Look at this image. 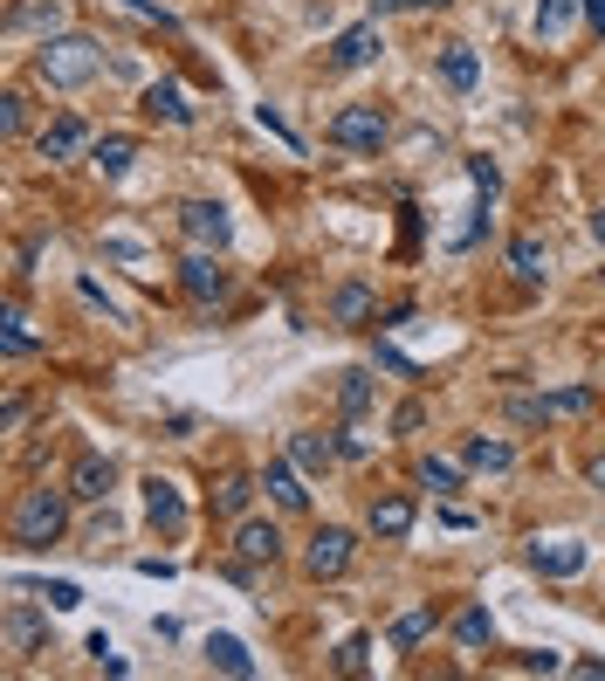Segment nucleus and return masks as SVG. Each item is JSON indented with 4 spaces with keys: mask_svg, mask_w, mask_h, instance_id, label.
<instances>
[{
    "mask_svg": "<svg viewBox=\"0 0 605 681\" xmlns=\"http://www.w3.org/2000/svg\"><path fill=\"white\" fill-rule=\"evenodd\" d=\"M0 351H8V358H35V351H42V331L28 324L21 303H8V317H0Z\"/></svg>",
    "mask_w": 605,
    "mask_h": 681,
    "instance_id": "nucleus-21",
    "label": "nucleus"
},
{
    "mask_svg": "<svg viewBox=\"0 0 605 681\" xmlns=\"http://www.w3.org/2000/svg\"><path fill=\"white\" fill-rule=\"evenodd\" d=\"M331 668H338V674H365V668H372V640H365V633H351L344 648L331 654Z\"/></svg>",
    "mask_w": 605,
    "mask_h": 681,
    "instance_id": "nucleus-35",
    "label": "nucleus"
},
{
    "mask_svg": "<svg viewBox=\"0 0 605 681\" xmlns=\"http://www.w3.org/2000/svg\"><path fill=\"white\" fill-rule=\"evenodd\" d=\"M516 461V448H509V440H496V434H475L468 440V468H481V475H502Z\"/></svg>",
    "mask_w": 605,
    "mask_h": 681,
    "instance_id": "nucleus-26",
    "label": "nucleus"
},
{
    "mask_svg": "<svg viewBox=\"0 0 605 681\" xmlns=\"http://www.w3.org/2000/svg\"><path fill=\"white\" fill-rule=\"evenodd\" d=\"M433 626H440V613H433V606H413V613H399V620H392V648H420V640H427Z\"/></svg>",
    "mask_w": 605,
    "mask_h": 681,
    "instance_id": "nucleus-29",
    "label": "nucleus"
},
{
    "mask_svg": "<svg viewBox=\"0 0 605 681\" xmlns=\"http://www.w3.org/2000/svg\"><path fill=\"white\" fill-rule=\"evenodd\" d=\"M290 461H296L303 475H324V468L338 461V434H310V427L290 434Z\"/></svg>",
    "mask_w": 605,
    "mask_h": 681,
    "instance_id": "nucleus-16",
    "label": "nucleus"
},
{
    "mask_svg": "<svg viewBox=\"0 0 605 681\" xmlns=\"http://www.w3.org/2000/svg\"><path fill=\"white\" fill-rule=\"evenodd\" d=\"M179 234H186L193 249H227L234 242V221H227L221 200H186V207H179Z\"/></svg>",
    "mask_w": 605,
    "mask_h": 681,
    "instance_id": "nucleus-6",
    "label": "nucleus"
},
{
    "mask_svg": "<svg viewBox=\"0 0 605 681\" xmlns=\"http://www.w3.org/2000/svg\"><path fill=\"white\" fill-rule=\"evenodd\" d=\"M145 117H158V125H193V104H186V90L173 84V76L145 84Z\"/></svg>",
    "mask_w": 605,
    "mask_h": 681,
    "instance_id": "nucleus-15",
    "label": "nucleus"
},
{
    "mask_svg": "<svg viewBox=\"0 0 605 681\" xmlns=\"http://www.w3.org/2000/svg\"><path fill=\"white\" fill-rule=\"evenodd\" d=\"M255 125H262V132H269V138H282V145H290V152H303V145H296V132H290V125H282V117H275V110H269V104H262V110H255Z\"/></svg>",
    "mask_w": 605,
    "mask_h": 681,
    "instance_id": "nucleus-41",
    "label": "nucleus"
},
{
    "mask_svg": "<svg viewBox=\"0 0 605 681\" xmlns=\"http://www.w3.org/2000/svg\"><path fill=\"white\" fill-rule=\"evenodd\" d=\"M0 640H8V654H35L49 640V613H35L28 599H8V613H0Z\"/></svg>",
    "mask_w": 605,
    "mask_h": 681,
    "instance_id": "nucleus-9",
    "label": "nucleus"
},
{
    "mask_svg": "<svg viewBox=\"0 0 605 681\" xmlns=\"http://www.w3.org/2000/svg\"><path fill=\"white\" fill-rule=\"evenodd\" d=\"M379 366H386V372H399V379H420V366H413L407 351H392V344H379Z\"/></svg>",
    "mask_w": 605,
    "mask_h": 681,
    "instance_id": "nucleus-42",
    "label": "nucleus"
},
{
    "mask_svg": "<svg viewBox=\"0 0 605 681\" xmlns=\"http://www.w3.org/2000/svg\"><path fill=\"white\" fill-rule=\"evenodd\" d=\"M386 138H392L386 104H344V110L331 117V145H344V152H379Z\"/></svg>",
    "mask_w": 605,
    "mask_h": 681,
    "instance_id": "nucleus-3",
    "label": "nucleus"
},
{
    "mask_svg": "<svg viewBox=\"0 0 605 681\" xmlns=\"http://www.w3.org/2000/svg\"><path fill=\"white\" fill-rule=\"evenodd\" d=\"M248 503H255V483H248V475H241V468H227L221 483H214V509H221V516H241Z\"/></svg>",
    "mask_w": 605,
    "mask_h": 681,
    "instance_id": "nucleus-27",
    "label": "nucleus"
},
{
    "mask_svg": "<svg viewBox=\"0 0 605 681\" xmlns=\"http://www.w3.org/2000/svg\"><path fill=\"white\" fill-rule=\"evenodd\" d=\"M592 386H564V392H544V420H572V414H592Z\"/></svg>",
    "mask_w": 605,
    "mask_h": 681,
    "instance_id": "nucleus-31",
    "label": "nucleus"
},
{
    "mask_svg": "<svg viewBox=\"0 0 605 681\" xmlns=\"http://www.w3.org/2000/svg\"><path fill=\"white\" fill-rule=\"evenodd\" d=\"M35 599L56 606V613H76V606H84V585H76V578H42V585H35Z\"/></svg>",
    "mask_w": 605,
    "mask_h": 681,
    "instance_id": "nucleus-32",
    "label": "nucleus"
},
{
    "mask_svg": "<svg viewBox=\"0 0 605 681\" xmlns=\"http://www.w3.org/2000/svg\"><path fill=\"white\" fill-rule=\"evenodd\" d=\"M468 179H475V193H481V200H496V193H502V173L489 166V158H468Z\"/></svg>",
    "mask_w": 605,
    "mask_h": 681,
    "instance_id": "nucleus-38",
    "label": "nucleus"
},
{
    "mask_svg": "<svg viewBox=\"0 0 605 681\" xmlns=\"http://www.w3.org/2000/svg\"><path fill=\"white\" fill-rule=\"evenodd\" d=\"M90 654H97V668H104V674H131V661L117 654V648H110L104 633H90Z\"/></svg>",
    "mask_w": 605,
    "mask_h": 681,
    "instance_id": "nucleus-40",
    "label": "nucleus"
},
{
    "mask_svg": "<svg viewBox=\"0 0 605 681\" xmlns=\"http://www.w3.org/2000/svg\"><path fill=\"white\" fill-rule=\"evenodd\" d=\"M179 290H186L193 303H221V296L234 290V269L221 262V249H193V255L179 262Z\"/></svg>",
    "mask_w": 605,
    "mask_h": 681,
    "instance_id": "nucleus-5",
    "label": "nucleus"
},
{
    "mask_svg": "<svg viewBox=\"0 0 605 681\" xmlns=\"http://www.w3.org/2000/svg\"><path fill=\"white\" fill-rule=\"evenodd\" d=\"M234 557H248V565H275V557H282V531L269 524V516H241Z\"/></svg>",
    "mask_w": 605,
    "mask_h": 681,
    "instance_id": "nucleus-12",
    "label": "nucleus"
},
{
    "mask_svg": "<svg viewBox=\"0 0 605 681\" xmlns=\"http://www.w3.org/2000/svg\"><path fill=\"white\" fill-rule=\"evenodd\" d=\"M578 8H585V21H592V28H605V0H578Z\"/></svg>",
    "mask_w": 605,
    "mask_h": 681,
    "instance_id": "nucleus-47",
    "label": "nucleus"
},
{
    "mask_svg": "<svg viewBox=\"0 0 605 681\" xmlns=\"http://www.w3.org/2000/svg\"><path fill=\"white\" fill-rule=\"evenodd\" d=\"M110 489H117V461L110 455H84L69 468V496L76 503H110Z\"/></svg>",
    "mask_w": 605,
    "mask_h": 681,
    "instance_id": "nucleus-11",
    "label": "nucleus"
},
{
    "mask_svg": "<svg viewBox=\"0 0 605 681\" xmlns=\"http://www.w3.org/2000/svg\"><path fill=\"white\" fill-rule=\"evenodd\" d=\"M509 269L523 275V283H544V275H550V249L537 242V234H516V242H509Z\"/></svg>",
    "mask_w": 605,
    "mask_h": 681,
    "instance_id": "nucleus-24",
    "label": "nucleus"
},
{
    "mask_svg": "<svg viewBox=\"0 0 605 681\" xmlns=\"http://www.w3.org/2000/svg\"><path fill=\"white\" fill-rule=\"evenodd\" d=\"M592 242H598V249H605V207H598V214H592Z\"/></svg>",
    "mask_w": 605,
    "mask_h": 681,
    "instance_id": "nucleus-48",
    "label": "nucleus"
},
{
    "mask_svg": "<svg viewBox=\"0 0 605 681\" xmlns=\"http://www.w3.org/2000/svg\"><path fill=\"white\" fill-rule=\"evenodd\" d=\"M104 544H117V516H110V509L90 524V551H104Z\"/></svg>",
    "mask_w": 605,
    "mask_h": 681,
    "instance_id": "nucleus-43",
    "label": "nucleus"
},
{
    "mask_svg": "<svg viewBox=\"0 0 605 681\" xmlns=\"http://www.w3.org/2000/svg\"><path fill=\"white\" fill-rule=\"evenodd\" d=\"M578 0H537V14H530V28H537V42H564V35L578 28Z\"/></svg>",
    "mask_w": 605,
    "mask_h": 681,
    "instance_id": "nucleus-19",
    "label": "nucleus"
},
{
    "mask_svg": "<svg viewBox=\"0 0 605 681\" xmlns=\"http://www.w3.org/2000/svg\"><path fill=\"white\" fill-rule=\"evenodd\" d=\"M365 524H372V537L399 544V537L413 531V496H379V503H372V516H365Z\"/></svg>",
    "mask_w": 605,
    "mask_h": 681,
    "instance_id": "nucleus-18",
    "label": "nucleus"
},
{
    "mask_svg": "<svg viewBox=\"0 0 605 681\" xmlns=\"http://www.w3.org/2000/svg\"><path fill=\"white\" fill-rule=\"evenodd\" d=\"M399 8H448V0H399Z\"/></svg>",
    "mask_w": 605,
    "mask_h": 681,
    "instance_id": "nucleus-49",
    "label": "nucleus"
},
{
    "mask_svg": "<svg viewBox=\"0 0 605 681\" xmlns=\"http://www.w3.org/2000/svg\"><path fill=\"white\" fill-rule=\"evenodd\" d=\"M145 524L158 531V537H186V496H179V483H166V475H152L145 483Z\"/></svg>",
    "mask_w": 605,
    "mask_h": 681,
    "instance_id": "nucleus-8",
    "label": "nucleus"
},
{
    "mask_svg": "<svg viewBox=\"0 0 605 681\" xmlns=\"http://www.w3.org/2000/svg\"><path fill=\"white\" fill-rule=\"evenodd\" d=\"M372 448H379V440H372L365 414H344V427H338V455H344V461H365Z\"/></svg>",
    "mask_w": 605,
    "mask_h": 681,
    "instance_id": "nucleus-30",
    "label": "nucleus"
},
{
    "mask_svg": "<svg viewBox=\"0 0 605 681\" xmlns=\"http://www.w3.org/2000/svg\"><path fill=\"white\" fill-rule=\"evenodd\" d=\"M386 56V35H379V14L372 21H358V28H344L338 42H331V69H372Z\"/></svg>",
    "mask_w": 605,
    "mask_h": 681,
    "instance_id": "nucleus-10",
    "label": "nucleus"
},
{
    "mask_svg": "<svg viewBox=\"0 0 605 681\" xmlns=\"http://www.w3.org/2000/svg\"><path fill=\"white\" fill-rule=\"evenodd\" d=\"M0 125H8V138L28 132V97H21V90H8V104H0Z\"/></svg>",
    "mask_w": 605,
    "mask_h": 681,
    "instance_id": "nucleus-39",
    "label": "nucleus"
},
{
    "mask_svg": "<svg viewBox=\"0 0 605 681\" xmlns=\"http://www.w3.org/2000/svg\"><path fill=\"white\" fill-rule=\"evenodd\" d=\"M262 489H269V503H275V509H310V489H303V475H296V461H269V475H262Z\"/></svg>",
    "mask_w": 605,
    "mask_h": 681,
    "instance_id": "nucleus-17",
    "label": "nucleus"
},
{
    "mask_svg": "<svg viewBox=\"0 0 605 681\" xmlns=\"http://www.w3.org/2000/svg\"><path fill=\"white\" fill-rule=\"evenodd\" d=\"M475 76H481V62H475V49H468V42H448V49H440V84H448L455 97H468V90H475Z\"/></svg>",
    "mask_w": 605,
    "mask_h": 681,
    "instance_id": "nucleus-22",
    "label": "nucleus"
},
{
    "mask_svg": "<svg viewBox=\"0 0 605 681\" xmlns=\"http://www.w3.org/2000/svg\"><path fill=\"white\" fill-rule=\"evenodd\" d=\"M90 145V132H84V117H56V125H42V138H35V152L49 158V166H62V158H76Z\"/></svg>",
    "mask_w": 605,
    "mask_h": 681,
    "instance_id": "nucleus-14",
    "label": "nucleus"
},
{
    "mask_svg": "<svg viewBox=\"0 0 605 681\" xmlns=\"http://www.w3.org/2000/svg\"><path fill=\"white\" fill-rule=\"evenodd\" d=\"M420 420H427V414H420V399H407V407H399V414H392V427H399V434H413Z\"/></svg>",
    "mask_w": 605,
    "mask_h": 681,
    "instance_id": "nucleus-45",
    "label": "nucleus"
},
{
    "mask_svg": "<svg viewBox=\"0 0 605 681\" xmlns=\"http://www.w3.org/2000/svg\"><path fill=\"white\" fill-rule=\"evenodd\" d=\"M97 69H104V42H97V35L62 28V35H49V42L35 49V76H42L49 90H84V84H97Z\"/></svg>",
    "mask_w": 605,
    "mask_h": 681,
    "instance_id": "nucleus-1",
    "label": "nucleus"
},
{
    "mask_svg": "<svg viewBox=\"0 0 605 681\" xmlns=\"http://www.w3.org/2000/svg\"><path fill=\"white\" fill-rule=\"evenodd\" d=\"M420 483H427L433 496H448V489H461V468H455L448 455H427V461H420Z\"/></svg>",
    "mask_w": 605,
    "mask_h": 681,
    "instance_id": "nucleus-33",
    "label": "nucleus"
},
{
    "mask_svg": "<svg viewBox=\"0 0 605 681\" xmlns=\"http://www.w3.org/2000/svg\"><path fill=\"white\" fill-rule=\"evenodd\" d=\"M557 668H564V661H557L550 648H544V654H523V674H557Z\"/></svg>",
    "mask_w": 605,
    "mask_h": 681,
    "instance_id": "nucleus-44",
    "label": "nucleus"
},
{
    "mask_svg": "<svg viewBox=\"0 0 605 681\" xmlns=\"http://www.w3.org/2000/svg\"><path fill=\"white\" fill-rule=\"evenodd\" d=\"M207 668H221V674H234V681H248V674H255V654L241 648L234 633H207Z\"/></svg>",
    "mask_w": 605,
    "mask_h": 681,
    "instance_id": "nucleus-23",
    "label": "nucleus"
},
{
    "mask_svg": "<svg viewBox=\"0 0 605 681\" xmlns=\"http://www.w3.org/2000/svg\"><path fill=\"white\" fill-rule=\"evenodd\" d=\"M62 531H69V489H28L8 516L14 551H49V544H62Z\"/></svg>",
    "mask_w": 605,
    "mask_h": 681,
    "instance_id": "nucleus-2",
    "label": "nucleus"
},
{
    "mask_svg": "<svg viewBox=\"0 0 605 681\" xmlns=\"http://www.w3.org/2000/svg\"><path fill=\"white\" fill-rule=\"evenodd\" d=\"M62 21H69V8H62V0H14V8H8V28L14 35H42V42H49V35H62Z\"/></svg>",
    "mask_w": 605,
    "mask_h": 681,
    "instance_id": "nucleus-13",
    "label": "nucleus"
},
{
    "mask_svg": "<svg viewBox=\"0 0 605 681\" xmlns=\"http://www.w3.org/2000/svg\"><path fill=\"white\" fill-rule=\"evenodd\" d=\"M372 399H379L372 372H338V407L344 414H372Z\"/></svg>",
    "mask_w": 605,
    "mask_h": 681,
    "instance_id": "nucleus-28",
    "label": "nucleus"
},
{
    "mask_svg": "<svg viewBox=\"0 0 605 681\" xmlns=\"http://www.w3.org/2000/svg\"><path fill=\"white\" fill-rule=\"evenodd\" d=\"M372 310H379V296H372L365 283H344V290L331 296V317H338V324H372Z\"/></svg>",
    "mask_w": 605,
    "mask_h": 681,
    "instance_id": "nucleus-25",
    "label": "nucleus"
},
{
    "mask_svg": "<svg viewBox=\"0 0 605 681\" xmlns=\"http://www.w3.org/2000/svg\"><path fill=\"white\" fill-rule=\"evenodd\" d=\"M76 296H84L90 310H104V317H110V324H125V310H117V303L104 296V283H97V275H76Z\"/></svg>",
    "mask_w": 605,
    "mask_h": 681,
    "instance_id": "nucleus-36",
    "label": "nucleus"
},
{
    "mask_svg": "<svg viewBox=\"0 0 605 681\" xmlns=\"http://www.w3.org/2000/svg\"><path fill=\"white\" fill-rule=\"evenodd\" d=\"M351 557H358V537H351L344 524H324V531L310 537V551H303V572H310L316 585H331V578L351 572Z\"/></svg>",
    "mask_w": 605,
    "mask_h": 681,
    "instance_id": "nucleus-4",
    "label": "nucleus"
},
{
    "mask_svg": "<svg viewBox=\"0 0 605 681\" xmlns=\"http://www.w3.org/2000/svg\"><path fill=\"white\" fill-rule=\"evenodd\" d=\"M131 158H138V138H125V132H110V138L90 145V166H97L104 179H125V173H131Z\"/></svg>",
    "mask_w": 605,
    "mask_h": 681,
    "instance_id": "nucleus-20",
    "label": "nucleus"
},
{
    "mask_svg": "<svg viewBox=\"0 0 605 681\" xmlns=\"http://www.w3.org/2000/svg\"><path fill=\"white\" fill-rule=\"evenodd\" d=\"M104 255H117V262H131V269H145L152 255H145V242L138 234H104Z\"/></svg>",
    "mask_w": 605,
    "mask_h": 681,
    "instance_id": "nucleus-37",
    "label": "nucleus"
},
{
    "mask_svg": "<svg viewBox=\"0 0 605 681\" xmlns=\"http://www.w3.org/2000/svg\"><path fill=\"white\" fill-rule=\"evenodd\" d=\"M489 633H496V626H489V606H468V613L455 620V640H461V648H489Z\"/></svg>",
    "mask_w": 605,
    "mask_h": 681,
    "instance_id": "nucleus-34",
    "label": "nucleus"
},
{
    "mask_svg": "<svg viewBox=\"0 0 605 681\" xmlns=\"http://www.w3.org/2000/svg\"><path fill=\"white\" fill-rule=\"evenodd\" d=\"M585 565H592L585 537H537V544H530V572H537V578H578Z\"/></svg>",
    "mask_w": 605,
    "mask_h": 681,
    "instance_id": "nucleus-7",
    "label": "nucleus"
},
{
    "mask_svg": "<svg viewBox=\"0 0 605 681\" xmlns=\"http://www.w3.org/2000/svg\"><path fill=\"white\" fill-rule=\"evenodd\" d=\"M585 483H592V489L605 496V455H592V461H585Z\"/></svg>",
    "mask_w": 605,
    "mask_h": 681,
    "instance_id": "nucleus-46",
    "label": "nucleus"
}]
</instances>
